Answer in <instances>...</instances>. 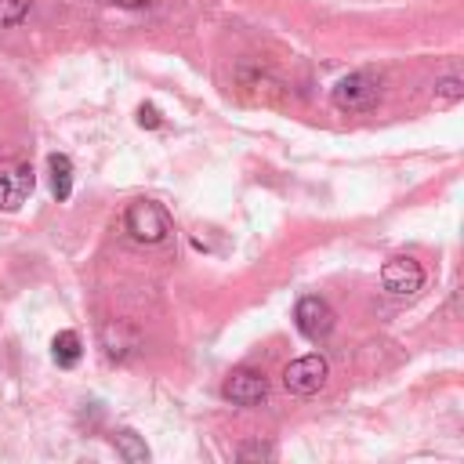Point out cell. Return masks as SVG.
<instances>
[{"instance_id":"6da1fadb","label":"cell","mask_w":464,"mask_h":464,"mask_svg":"<svg viewBox=\"0 0 464 464\" xmlns=\"http://www.w3.org/2000/svg\"><path fill=\"white\" fill-rule=\"evenodd\" d=\"M123 228L138 239V243H163L170 232V218L160 203L152 199H134L123 214Z\"/></svg>"},{"instance_id":"7a4b0ae2","label":"cell","mask_w":464,"mask_h":464,"mask_svg":"<svg viewBox=\"0 0 464 464\" xmlns=\"http://www.w3.org/2000/svg\"><path fill=\"white\" fill-rule=\"evenodd\" d=\"M330 98L344 112H370L377 105V98H381V87H377V80L370 72H348V76H341L334 83Z\"/></svg>"},{"instance_id":"3957f363","label":"cell","mask_w":464,"mask_h":464,"mask_svg":"<svg viewBox=\"0 0 464 464\" xmlns=\"http://www.w3.org/2000/svg\"><path fill=\"white\" fill-rule=\"evenodd\" d=\"M326 377H330V366H326V359L319 352L301 355V359L286 362V370H283V384L294 395H315L326 384Z\"/></svg>"},{"instance_id":"277c9868","label":"cell","mask_w":464,"mask_h":464,"mask_svg":"<svg viewBox=\"0 0 464 464\" xmlns=\"http://www.w3.org/2000/svg\"><path fill=\"white\" fill-rule=\"evenodd\" d=\"M420 283H424V268H420V261H413L406 254L388 257L384 268H381V286L392 297H413L420 290Z\"/></svg>"},{"instance_id":"5b68a950","label":"cell","mask_w":464,"mask_h":464,"mask_svg":"<svg viewBox=\"0 0 464 464\" xmlns=\"http://www.w3.org/2000/svg\"><path fill=\"white\" fill-rule=\"evenodd\" d=\"M33 192V167L18 160H0V210H18Z\"/></svg>"},{"instance_id":"8992f818","label":"cell","mask_w":464,"mask_h":464,"mask_svg":"<svg viewBox=\"0 0 464 464\" xmlns=\"http://www.w3.org/2000/svg\"><path fill=\"white\" fill-rule=\"evenodd\" d=\"M221 395H225L232 406H261L265 395H268V381H265L257 370L239 366V370H232V373L225 377Z\"/></svg>"},{"instance_id":"52a82bcc","label":"cell","mask_w":464,"mask_h":464,"mask_svg":"<svg viewBox=\"0 0 464 464\" xmlns=\"http://www.w3.org/2000/svg\"><path fill=\"white\" fill-rule=\"evenodd\" d=\"M294 323L308 341H323L334 330V308L323 297H301L294 308Z\"/></svg>"},{"instance_id":"ba28073f","label":"cell","mask_w":464,"mask_h":464,"mask_svg":"<svg viewBox=\"0 0 464 464\" xmlns=\"http://www.w3.org/2000/svg\"><path fill=\"white\" fill-rule=\"evenodd\" d=\"M80 355H83L80 334H76V330H58L54 341H51V359H54L62 370H72V366L80 362Z\"/></svg>"},{"instance_id":"9c48e42d","label":"cell","mask_w":464,"mask_h":464,"mask_svg":"<svg viewBox=\"0 0 464 464\" xmlns=\"http://www.w3.org/2000/svg\"><path fill=\"white\" fill-rule=\"evenodd\" d=\"M47 170H51V192H54V199H69V192H72V160L62 156V152H54V156H47Z\"/></svg>"},{"instance_id":"30bf717a","label":"cell","mask_w":464,"mask_h":464,"mask_svg":"<svg viewBox=\"0 0 464 464\" xmlns=\"http://www.w3.org/2000/svg\"><path fill=\"white\" fill-rule=\"evenodd\" d=\"M116 453L127 460V464H145L149 460V446L141 442V435L138 431H130V428H123V431H116Z\"/></svg>"},{"instance_id":"8fae6325","label":"cell","mask_w":464,"mask_h":464,"mask_svg":"<svg viewBox=\"0 0 464 464\" xmlns=\"http://www.w3.org/2000/svg\"><path fill=\"white\" fill-rule=\"evenodd\" d=\"M33 4H36V0H0V29H4V25H18V22L29 14Z\"/></svg>"},{"instance_id":"7c38bea8","label":"cell","mask_w":464,"mask_h":464,"mask_svg":"<svg viewBox=\"0 0 464 464\" xmlns=\"http://www.w3.org/2000/svg\"><path fill=\"white\" fill-rule=\"evenodd\" d=\"M460 94H464L460 76H446V80H439V83H435V98H439V105H453Z\"/></svg>"},{"instance_id":"4fadbf2b","label":"cell","mask_w":464,"mask_h":464,"mask_svg":"<svg viewBox=\"0 0 464 464\" xmlns=\"http://www.w3.org/2000/svg\"><path fill=\"white\" fill-rule=\"evenodd\" d=\"M236 457L239 460H268V457H276V450L268 442H246V446H239Z\"/></svg>"},{"instance_id":"5bb4252c","label":"cell","mask_w":464,"mask_h":464,"mask_svg":"<svg viewBox=\"0 0 464 464\" xmlns=\"http://www.w3.org/2000/svg\"><path fill=\"white\" fill-rule=\"evenodd\" d=\"M138 123H141V127H160V112H156V105H141V109H138Z\"/></svg>"},{"instance_id":"9a60e30c","label":"cell","mask_w":464,"mask_h":464,"mask_svg":"<svg viewBox=\"0 0 464 464\" xmlns=\"http://www.w3.org/2000/svg\"><path fill=\"white\" fill-rule=\"evenodd\" d=\"M112 4H120V7H141V4H149V0H112Z\"/></svg>"}]
</instances>
